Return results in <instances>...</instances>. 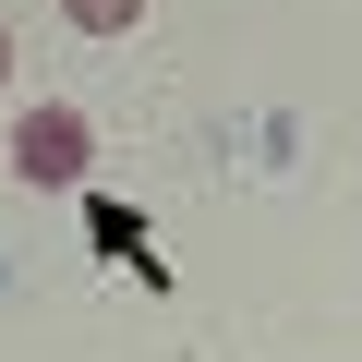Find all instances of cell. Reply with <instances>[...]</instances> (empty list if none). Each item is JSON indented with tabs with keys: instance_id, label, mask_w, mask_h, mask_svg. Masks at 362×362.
<instances>
[{
	"instance_id": "6da1fadb",
	"label": "cell",
	"mask_w": 362,
	"mask_h": 362,
	"mask_svg": "<svg viewBox=\"0 0 362 362\" xmlns=\"http://www.w3.org/2000/svg\"><path fill=\"white\" fill-rule=\"evenodd\" d=\"M85 157H97L85 109H25V121H13V169L37 181V194H73V181H85Z\"/></svg>"
},
{
	"instance_id": "7a4b0ae2",
	"label": "cell",
	"mask_w": 362,
	"mask_h": 362,
	"mask_svg": "<svg viewBox=\"0 0 362 362\" xmlns=\"http://www.w3.org/2000/svg\"><path fill=\"white\" fill-rule=\"evenodd\" d=\"M61 13H73V25H85V37H121V25H133V13H145V0H61Z\"/></svg>"
},
{
	"instance_id": "3957f363",
	"label": "cell",
	"mask_w": 362,
	"mask_h": 362,
	"mask_svg": "<svg viewBox=\"0 0 362 362\" xmlns=\"http://www.w3.org/2000/svg\"><path fill=\"white\" fill-rule=\"evenodd\" d=\"M0 73H13V37H0Z\"/></svg>"
}]
</instances>
